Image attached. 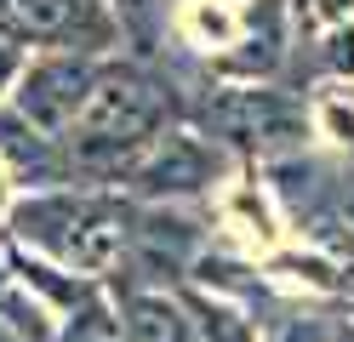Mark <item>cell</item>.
<instances>
[{"label":"cell","mask_w":354,"mask_h":342,"mask_svg":"<svg viewBox=\"0 0 354 342\" xmlns=\"http://www.w3.org/2000/svg\"><path fill=\"white\" fill-rule=\"evenodd\" d=\"M177 120H183V103H177V91L154 68L131 63V57H103L92 97H86L80 120L63 137L75 182L120 189L131 177V166L143 160V149L160 131H171Z\"/></svg>","instance_id":"1"},{"label":"cell","mask_w":354,"mask_h":342,"mask_svg":"<svg viewBox=\"0 0 354 342\" xmlns=\"http://www.w3.org/2000/svg\"><path fill=\"white\" fill-rule=\"evenodd\" d=\"M131 217H138V200H126L120 189H92V182L40 189V194H17L6 217V245L46 257L80 280H103L126 257Z\"/></svg>","instance_id":"2"},{"label":"cell","mask_w":354,"mask_h":342,"mask_svg":"<svg viewBox=\"0 0 354 342\" xmlns=\"http://www.w3.org/2000/svg\"><path fill=\"white\" fill-rule=\"evenodd\" d=\"M223 171H229V143L223 137L177 120L171 131H160L143 149V160L120 182V194L138 200V205H177V200H194V194L217 189Z\"/></svg>","instance_id":"3"},{"label":"cell","mask_w":354,"mask_h":342,"mask_svg":"<svg viewBox=\"0 0 354 342\" xmlns=\"http://www.w3.org/2000/svg\"><path fill=\"white\" fill-rule=\"evenodd\" d=\"M0 35L24 52L120 57L126 23L109 0H0Z\"/></svg>","instance_id":"4"},{"label":"cell","mask_w":354,"mask_h":342,"mask_svg":"<svg viewBox=\"0 0 354 342\" xmlns=\"http://www.w3.org/2000/svg\"><path fill=\"white\" fill-rule=\"evenodd\" d=\"M97 68L103 57H86V52H29L17 91H12V108L40 131L69 137V126L80 120L86 97L97 86Z\"/></svg>","instance_id":"5"},{"label":"cell","mask_w":354,"mask_h":342,"mask_svg":"<svg viewBox=\"0 0 354 342\" xmlns=\"http://www.w3.org/2000/svg\"><path fill=\"white\" fill-rule=\"evenodd\" d=\"M303 126H308L303 103H292L274 86H234V91H223V103H217V131H223V143H234V149H257V154L292 149L303 137Z\"/></svg>","instance_id":"6"},{"label":"cell","mask_w":354,"mask_h":342,"mask_svg":"<svg viewBox=\"0 0 354 342\" xmlns=\"http://www.w3.org/2000/svg\"><path fill=\"white\" fill-rule=\"evenodd\" d=\"M0 166L17 182V194H40V189H69L75 171H69V149L63 137L29 126L12 103L0 108Z\"/></svg>","instance_id":"7"},{"label":"cell","mask_w":354,"mask_h":342,"mask_svg":"<svg viewBox=\"0 0 354 342\" xmlns=\"http://www.w3.org/2000/svg\"><path fill=\"white\" fill-rule=\"evenodd\" d=\"M120 331H126V342H194V319H189L183 296L131 285L120 296Z\"/></svg>","instance_id":"8"},{"label":"cell","mask_w":354,"mask_h":342,"mask_svg":"<svg viewBox=\"0 0 354 342\" xmlns=\"http://www.w3.org/2000/svg\"><path fill=\"white\" fill-rule=\"evenodd\" d=\"M57 342H126V331H120V308L109 303L103 291H92L75 314H63Z\"/></svg>","instance_id":"9"},{"label":"cell","mask_w":354,"mask_h":342,"mask_svg":"<svg viewBox=\"0 0 354 342\" xmlns=\"http://www.w3.org/2000/svg\"><path fill=\"white\" fill-rule=\"evenodd\" d=\"M315 68L326 86H354V17L315 29Z\"/></svg>","instance_id":"10"},{"label":"cell","mask_w":354,"mask_h":342,"mask_svg":"<svg viewBox=\"0 0 354 342\" xmlns=\"http://www.w3.org/2000/svg\"><path fill=\"white\" fill-rule=\"evenodd\" d=\"M308 120H315L320 137H331L337 149L354 154V91H348V86H320L315 108H308Z\"/></svg>","instance_id":"11"},{"label":"cell","mask_w":354,"mask_h":342,"mask_svg":"<svg viewBox=\"0 0 354 342\" xmlns=\"http://www.w3.org/2000/svg\"><path fill=\"white\" fill-rule=\"evenodd\" d=\"M24 63H29V52L17 40H6L0 35V108L12 103V91H17V75H24Z\"/></svg>","instance_id":"12"},{"label":"cell","mask_w":354,"mask_h":342,"mask_svg":"<svg viewBox=\"0 0 354 342\" xmlns=\"http://www.w3.org/2000/svg\"><path fill=\"white\" fill-rule=\"evenodd\" d=\"M263 342H331V336L315 325V319H286V325H274Z\"/></svg>","instance_id":"13"},{"label":"cell","mask_w":354,"mask_h":342,"mask_svg":"<svg viewBox=\"0 0 354 342\" xmlns=\"http://www.w3.org/2000/svg\"><path fill=\"white\" fill-rule=\"evenodd\" d=\"M12 205H17V182L6 177V166H0V234H6V217H12Z\"/></svg>","instance_id":"14"},{"label":"cell","mask_w":354,"mask_h":342,"mask_svg":"<svg viewBox=\"0 0 354 342\" xmlns=\"http://www.w3.org/2000/svg\"><path fill=\"white\" fill-rule=\"evenodd\" d=\"M109 6H115V12H120V23H126L131 12H143V6H154V0H109Z\"/></svg>","instance_id":"15"},{"label":"cell","mask_w":354,"mask_h":342,"mask_svg":"<svg viewBox=\"0 0 354 342\" xmlns=\"http://www.w3.org/2000/svg\"><path fill=\"white\" fill-rule=\"evenodd\" d=\"M331 342H354V319H348V325H337V331H331Z\"/></svg>","instance_id":"16"},{"label":"cell","mask_w":354,"mask_h":342,"mask_svg":"<svg viewBox=\"0 0 354 342\" xmlns=\"http://www.w3.org/2000/svg\"><path fill=\"white\" fill-rule=\"evenodd\" d=\"M0 342H24V336H17V331L6 325V319H0Z\"/></svg>","instance_id":"17"},{"label":"cell","mask_w":354,"mask_h":342,"mask_svg":"<svg viewBox=\"0 0 354 342\" xmlns=\"http://www.w3.org/2000/svg\"><path fill=\"white\" fill-rule=\"evenodd\" d=\"M343 217H348V222H354V189H348V194H343Z\"/></svg>","instance_id":"18"}]
</instances>
